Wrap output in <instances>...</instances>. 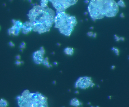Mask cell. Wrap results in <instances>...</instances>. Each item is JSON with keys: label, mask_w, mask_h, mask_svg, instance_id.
<instances>
[{"label": "cell", "mask_w": 129, "mask_h": 107, "mask_svg": "<svg viewBox=\"0 0 129 107\" xmlns=\"http://www.w3.org/2000/svg\"><path fill=\"white\" fill-rule=\"evenodd\" d=\"M28 15L33 26V31L41 34L50 31L54 23L55 13L48 7L36 5L30 10Z\"/></svg>", "instance_id": "obj_1"}, {"label": "cell", "mask_w": 129, "mask_h": 107, "mask_svg": "<svg viewBox=\"0 0 129 107\" xmlns=\"http://www.w3.org/2000/svg\"><path fill=\"white\" fill-rule=\"evenodd\" d=\"M88 11L92 19L96 21L104 17L116 16L119 6L115 0H91Z\"/></svg>", "instance_id": "obj_2"}, {"label": "cell", "mask_w": 129, "mask_h": 107, "mask_svg": "<svg viewBox=\"0 0 129 107\" xmlns=\"http://www.w3.org/2000/svg\"><path fill=\"white\" fill-rule=\"evenodd\" d=\"M18 105L21 107H46L48 106V99L40 93H31L26 90L17 97Z\"/></svg>", "instance_id": "obj_3"}, {"label": "cell", "mask_w": 129, "mask_h": 107, "mask_svg": "<svg viewBox=\"0 0 129 107\" xmlns=\"http://www.w3.org/2000/svg\"><path fill=\"white\" fill-rule=\"evenodd\" d=\"M54 23L55 27L59 30L61 34L69 37L74 31L77 21L75 16L62 11L57 12Z\"/></svg>", "instance_id": "obj_4"}, {"label": "cell", "mask_w": 129, "mask_h": 107, "mask_svg": "<svg viewBox=\"0 0 129 107\" xmlns=\"http://www.w3.org/2000/svg\"><path fill=\"white\" fill-rule=\"evenodd\" d=\"M51 2L57 12L64 11L71 6L76 4L77 0H48Z\"/></svg>", "instance_id": "obj_5"}, {"label": "cell", "mask_w": 129, "mask_h": 107, "mask_svg": "<svg viewBox=\"0 0 129 107\" xmlns=\"http://www.w3.org/2000/svg\"><path fill=\"white\" fill-rule=\"evenodd\" d=\"M95 86L92 79L89 77L83 76L80 77L75 82V87L76 88L86 89Z\"/></svg>", "instance_id": "obj_6"}, {"label": "cell", "mask_w": 129, "mask_h": 107, "mask_svg": "<svg viewBox=\"0 0 129 107\" xmlns=\"http://www.w3.org/2000/svg\"><path fill=\"white\" fill-rule=\"evenodd\" d=\"M13 25L8 29V33L9 35L17 36L21 31L23 23L18 20H12Z\"/></svg>", "instance_id": "obj_7"}, {"label": "cell", "mask_w": 129, "mask_h": 107, "mask_svg": "<svg viewBox=\"0 0 129 107\" xmlns=\"http://www.w3.org/2000/svg\"><path fill=\"white\" fill-rule=\"evenodd\" d=\"M45 51L44 48L42 46L40 50H37L33 53L32 55L33 61L36 64H42L44 60Z\"/></svg>", "instance_id": "obj_8"}, {"label": "cell", "mask_w": 129, "mask_h": 107, "mask_svg": "<svg viewBox=\"0 0 129 107\" xmlns=\"http://www.w3.org/2000/svg\"><path fill=\"white\" fill-rule=\"evenodd\" d=\"M33 31V26L30 21H26L22 24L21 31L24 34H27Z\"/></svg>", "instance_id": "obj_9"}, {"label": "cell", "mask_w": 129, "mask_h": 107, "mask_svg": "<svg viewBox=\"0 0 129 107\" xmlns=\"http://www.w3.org/2000/svg\"><path fill=\"white\" fill-rule=\"evenodd\" d=\"M70 104L75 107H78L82 105V103H81L77 99L74 98L71 99L70 102Z\"/></svg>", "instance_id": "obj_10"}, {"label": "cell", "mask_w": 129, "mask_h": 107, "mask_svg": "<svg viewBox=\"0 0 129 107\" xmlns=\"http://www.w3.org/2000/svg\"><path fill=\"white\" fill-rule=\"evenodd\" d=\"M64 52L68 55H72L74 53V50L72 48L67 47L64 49Z\"/></svg>", "instance_id": "obj_11"}, {"label": "cell", "mask_w": 129, "mask_h": 107, "mask_svg": "<svg viewBox=\"0 0 129 107\" xmlns=\"http://www.w3.org/2000/svg\"><path fill=\"white\" fill-rule=\"evenodd\" d=\"M42 64H43V65H45V66L48 68H51V67L52 66V65L49 64V62L48 58H47V57L45 58Z\"/></svg>", "instance_id": "obj_12"}, {"label": "cell", "mask_w": 129, "mask_h": 107, "mask_svg": "<svg viewBox=\"0 0 129 107\" xmlns=\"http://www.w3.org/2000/svg\"><path fill=\"white\" fill-rule=\"evenodd\" d=\"M8 103L5 99H0V107H5L8 106Z\"/></svg>", "instance_id": "obj_13"}, {"label": "cell", "mask_w": 129, "mask_h": 107, "mask_svg": "<svg viewBox=\"0 0 129 107\" xmlns=\"http://www.w3.org/2000/svg\"><path fill=\"white\" fill-rule=\"evenodd\" d=\"M48 2V0H41L40 2V6L45 8L48 7L47 5Z\"/></svg>", "instance_id": "obj_14"}, {"label": "cell", "mask_w": 129, "mask_h": 107, "mask_svg": "<svg viewBox=\"0 0 129 107\" xmlns=\"http://www.w3.org/2000/svg\"><path fill=\"white\" fill-rule=\"evenodd\" d=\"M117 3V5H118L119 7L120 6L121 7H123V8L126 7L125 2L123 0H119Z\"/></svg>", "instance_id": "obj_15"}, {"label": "cell", "mask_w": 129, "mask_h": 107, "mask_svg": "<svg viewBox=\"0 0 129 107\" xmlns=\"http://www.w3.org/2000/svg\"><path fill=\"white\" fill-rule=\"evenodd\" d=\"M111 50L114 52L116 55L118 56L119 55V51L117 48L116 47H113L111 48Z\"/></svg>", "instance_id": "obj_16"}, {"label": "cell", "mask_w": 129, "mask_h": 107, "mask_svg": "<svg viewBox=\"0 0 129 107\" xmlns=\"http://www.w3.org/2000/svg\"><path fill=\"white\" fill-rule=\"evenodd\" d=\"M25 46H26V44L24 42H22L21 43V44L19 47L21 48V50L22 49L25 48Z\"/></svg>", "instance_id": "obj_17"}, {"label": "cell", "mask_w": 129, "mask_h": 107, "mask_svg": "<svg viewBox=\"0 0 129 107\" xmlns=\"http://www.w3.org/2000/svg\"><path fill=\"white\" fill-rule=\"evenodd\" d=\"M114 37L115 39V40H116V41H117V42H118V41L121 40V37H118L116 35H114Z\"/></svg>", "instance_id": "obj_18"}, {"label": "cell", "mask_w": 129, "mask_h": 107, "mask_svg": "<svg viewBox=\"0 0 129 107\" xmlns=\"http://www.w3.org/2000/svg\"><path fill=\"white\" fill-rule=\"evenodd\" d=\"M23 62H21V61H19V60H17L16 61L15 64L16 65H20L22 64H23Z\"/></svg>", "instance_id": "obj_19"}, {"label": "cell", "mask_w": 129, "mask_h": 107, "mask_svg": "<svg viewBox=\"0 0 129 107\" xmlns=\"http://www.w3.org/2000/svg\"><path fill=\"white\" fill-rule=\"evenodd\" d=\"M94 33L92 32H88L87 33V35H88L89 37H93Z\"/></svg>", "instance_id": "obj_20"}, {"label": "cell", "mask_w": 129, "mask_h": 107, "mask_svg": "<svg viewBox=\"0 0 129 107\" xmlns=\"http://www.w3.org/2000/svg\"><path fill=\"white\" fill-rule=\"evenodd\" d=\"M9 46H11V47H14V46H15V44H14V43H13V42H10L9 43Z\"/></svg>", "instance_id": "obj_21"}, {"label": "cell", "mask_w": 129, "mask_h": 107, "mask_svg": "<svg viewBox=\"0 0 129 107\" xmlns=\"http://www.w3.org/2000/svg\"><path fill=\"white\" fill-rule=\"evenodd\" d=\"M16 59L17 60H19L20 59H21V56H20V55H18L16 56Z\"/></svg>", "instance_id": "obj_22"}, {"label": "cell", "mask_w": 129, "mask_h": 107, "mask_svg": "<svg viewBox=\"0 0 129 107\" xmlns=\"http://www.w3.org/2000/svg\"><path fill=\"white\" fill-rule=\"evenodd\" d=\"M120 17L121 18H123L125 17V15H124V13H121L120 15Z\"/></svg>", "instance_id": "obj_23"}, {"label": "cell", "mask_w": 129, "mask_h": 107, "mask_svg": "<svg viewBox=\"0 0 129 107\" xmlns=\"http://www.w3.org/2000/svg\"><path fill=\"white\" fill-rule=\"evenodd\" d=\"M115 66L114 65H113V66H111V68L112 70L115 69Z\"/></svg>", "instance_id": "obj_24"}, {"label": "cell", "mask_w": 129, "mask_h": 107, "mask_svg": "<svg viewBox=\"0 0 129 107\" xmlns=\"http://www.w3.org/2000/svg\"><path fill=\"white\" fill-rule=\"evenodd\" d=\"M53 64H55V65H57L58 64L56 62H54L53 63Z\"/></svg>", "instance_id": "obj_25"}, {"label": "cell", "mask_w": 129, "mask_h": 107, "mask_svg": "<svg viewBox=\"0 0 129 107\" xmlns=\"http://www.w3.org/2000/svg\"><path fill=\"white\" fill-rule=\"evenodd\" d=\"M108 97L109 98V99H111V96H109Z\"/></svg>", "instance_id": "obj_26"}, {"label": "cell", "mask_w": 129, "mask_h": 107, "mask_svg": "<svg viewBox=\"0 0 129 107\" xmlns=\"http://www.w3.org/2000/svg\"><path fill=\"white\" fill-rule=\"evenodd\" d=\"M128 59L129 60V56H128Z\"/></svg>", "instance_id": "obj_27"}, {"label": "cell", "mask_w": 129, "mask_h": 107, "mask_svg": "<svg viewBox=\"0 0 129 107\" xmlns=\"http://www.w3.org/2000/svg\"></svg>", "instance_id": "obj_28"}]
</instances>
